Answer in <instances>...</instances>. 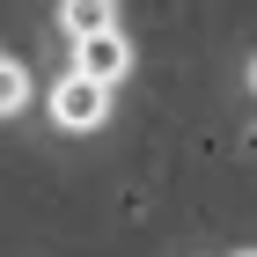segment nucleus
Masks as SVG:
<instances>
[{"label": "nucleus", "mask_w": 257, "mask_h": 257, "mask_svg": "<svg viewBox=\"0 0 257 257\" xmlns=\"http://www.w3.org/2000/svg\"><path fill=\"white\" fill-rule=\"evenodd\" d=\"M74 74H81V81H96L103 96H110V88L133 74V44H125V30H103V37L74 44Z\"/></svg>", "instance_id": "1"}, {"label": "nucleus", "mask_w": 257, "mask_h": 257, "mask_svg": "<svg viewBox=\"0 0 257 257\" xmlns=\"http://www.w3.org/2000/svg\"><path fill=\"white\" fill-rule=\"evenodd\" d=\"M52 118H59L66 133H96V125L110 118V96H103L96 81H81V74H66L59 88H52Z\"/></svg>", "instance_id": "2"}, {"label": "nucleus", "mask_w": 257, "mask_h": 257, "mask_svg": "<svg viewBox=\"0 0 257 257\" xmlns=\"http://www.w3.org/2000/svg\"><path fill=\"white\" fill-rule=\"evenodd\" d=\"M59 30L74 44H88V37H103V30H118V8H110V0H66V8H59Z\"/></svg>", "instance_id": "3"}, {"label": "nucleus", "mask_w": 257, "mask_h": 257, "mask_svg": "<svg viewBox=\"0 0 257 257\" xmlns=\"http://www.w3.org/2000/svg\"><path fill=\"white\" fill-rule=\"evenodd\" d=\"M22 103H30V66H22V59H0V118H15Z\"/></svg>", "instance_id": "4"}, {"label": "nucleus", "mask_w": 257, "mask_h": 257, "mask_svg": "<svg viewBox=\"0 0 257 257\" xmlns=\"http://www.w3.org/2000/svg\"><path fill=\"white\" fill-rule=\"evenodd\" d=\"M242 257H250V250H242Z\"/></svg>", "instance_id": "5"}]
</instances>
